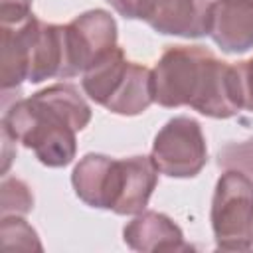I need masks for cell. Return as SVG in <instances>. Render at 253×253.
I'll return each mask as SVG.
<instances>
[{
    "mask_svg": "<svg viewBox=\"0 0 253 253\" xmlns=\"http://www.w3.org/2000/svg\"><path fill=\"white\" fill-rule=\"evenodd\" d=\"M154 103L164 109L192 107L210 119L241 111L235 65L204 45H170L152 69Z\"/></svg>",
    "mask_w": 253,
    "mask_h": 253,
    "instance_id": "7a4b0ae2",
    "label": "cell"
},
{
    "mask_svg": "<svg viewBox=\"0 0 253 253\" xmlns=\"http://www.w3.org/2000/svg\"><path fill=\"white\" fill-rule=\"evenodd\" d=\"M237 83H239V101L241 111L253 113V57L235 63Z\"/></svg>",
    "mask_w": 253,
    "mask_h": 253,
    "instance_id": "9a60e30c",
    "label": "cell"
},
{
    "mask_svg": "<svg viewBox=\"0 0 253 253\" xmlns=\"http://www.w3.org/2000/svg\"><path fill=\"white\" fill-rule=\"evenodd\" d=\"M158 174L150 156L111 158L89 152L75 164L71 186L89 208L109 210L117 215H136L146 210Z\"/></svg>",
    "mask_w": 253,
    "mask_h": 253,
    "instance_id": "277c9868",
    "label": "cell"
},
{
    "mask_svg": "<svg viewBox=\"0 0 253 253\" xmlns=\"http://www.w3.org/2000/svg\"><path fill=\"white\" fill-rule=\"evenodd\" d=\"M123 241L132 251L156 253V251H190L194 249L180 229V225L166 213L144 210L136 213L123 227Z\"/></svg>",
    "mask_w": 253,
    "mask_h": 253,
    "instance_id": "8fae6325",
    "label": "cell"
},
{
    "mask_svg": "<svg viewBox=\"0 0 253 253\" xmlns=\"http://www.w3.org/2000/svg\"><path fill=\"white\" fill-rule=\"evenodd\" d=\"M215 249L247 251L253 247V180L239 170H223L215 182L211 211Z\"/></svg>",
    "mask_w": 253,
    "mask_h": 253,
    "instance_id": "8992f818",
    "label": "cell"
},
{
    "mask_svg": "<svg viewBox=\"0 0 253 253\" xmlns=\"http://www.w3.org/2000/svg\"><path fill=\"white\" fill-rule=\"evenodd\" d=\"M32 16V0H0V26L20 24Z\"/></svg>",
    "mask_w": 253,
    "mask_h": 253,
    "instance_id": "2e32d148",
    "label": "cell"
},
{
    "mask_svg": "<svg viewBox=\"0 0 253 253\" xmlns=\"http://www.w3.org/2000/svg\"><path fill=\"white\" fill-rule=\"evenodd\" d=\"M81 75L85 95L115 115L136 117L154 103L152 69L128 61L119 45Z\"/></svg>",
    "mask_w": 253,
    "mask_h": 253,
    "instance_id": "5b68a950",
    "label": "cell"
},
{
    "mask_svg": "<svg viewBox=\"0 0 253 253\" xmlns=\"http://www.w3.org/2000/svg\"><path fill=\"white\" fill-rule=\"evenodd\" d=\"M119 28L111 12L95 8L75 16L67 24V40L73 67L79 73H85L119 43Z\"/></svg>",
    "mask_w": 253,
    "mask_h": 253,
    "instance_id": "9c48e42d",
    "label": "cell"
},
{
    "mask_svg": "<svg viewBox=\"0 0 253 253\" xmlns=\"http://www.w3.org/2000/svg\"><path fill=\"white\" fill-rule=\"evenodd\" d=\"M208 36L229 55L253 49V0H211Z\"/></svg>",
    "mask_w": 253,
    "mask_h": 253,
    "instance_id": "30bf717a",
    "label": "cell"
},
{
    "mask_svg": "<svg viewBox=\"0 0 253 253\" xmlns=\"http://www.w3.org/2000/svg\"><path fill=\"white\" fill-rule=\"evenodd\" d=\"M150 160L168 178L198 176L208 164V144L202 125L188 115L166 121L154 136Z\"/></svg>",
    "mask_w": 253,
    "mask_h": 253,
    "instance_id": "52a82bcc",
    "label": "cell"
},
{
    "mask_svg": "<svg viewBox=\"0 0 253 253\" xmlns=\"http://www.w3.org/2000/svg\"><path fill=\"white\" fill-rule=\"evenodd\" d=\"M2 249L10 251H42L43 245L38 231L24 219V215H4L0 221Z\"/></svg>",
    "mask_w": 253,
    "mask_h": 253,
    "instance_id": "7c38bea8",
    "label": "cell"
},
{
    "mask_svg": "<svg viewBox=\"0 0 253 253\" xmlns=\"http://www.w3.org/2000/svg\"><path fill=\"white\" fill-rule=\"evenodd\" d=\"M34 210V194L30 186L14 176H4L0 184V213L26 215Z\"/></svg>",
    "mask_w": 253,
    "mask_h": 253,
    "instance_id": "4fadbf2b",
    "label": "cell"
},
{
    "mask_svg": "<svg viewBox=\"0 0 253 253\" xmlns=\"http://www.w3.org/2000/svg\"><path fill=\"white\" fill-rule=\"evenodd\" d=\"M2 128L47 168H63L77 154V132L91 123V107L71 83H55L2 103Z\"/></svg>",
    "mask_w": 253,
    "mask_h": 253,
    "instance_id": "6da1fadb",
    "label": "cell"
},
{
    "mask_svg": "<svg viewBox=\"0 0 253 253\" xmlns=\"http://www.w3.org/2000/svg\"><path fill=\"white\" fill-rule=\"evenodd\" d=\"M125 20H142L162 36H208L211 0H107Z\"/></svg>",
    "mask_w": 253,
    "mask_h": 253,
    "instance_id": "ba28073f",
    "label": "cell"
},
{
    "mask_svg": "<svg viewBox=\"0 0 253 253\" xmlns=\"http://www.w3.org/2000/svg\"><path fill=\"white\" fill-rule=\"evenodd\" d=\"M215 162L223 170H239L253 180V136L241 142H227L217 150Z\"/></svg>",
    "mask_w": 253,
    "mask_h": 253,
    "instance_id": "5bb4252c",
    "label": "cell"
},
{
    "mask_svg": "<svg viewBox=\"0 0 253 253\" xmlns=\"http://www.w3.org/2000/svg\"><path fill=\"white\" fill-rule=\"evenodd\" d=\"M0 63L2 91L20 89L24 81L38 85L77 75L67 24H47L34 14L20 24L0 26Z\"/></svg>",
    "mask_w": 253,
    "mask_h": 253,
    "instance_id": "3957f363",
    "label": "cell"
}]
</instances>
